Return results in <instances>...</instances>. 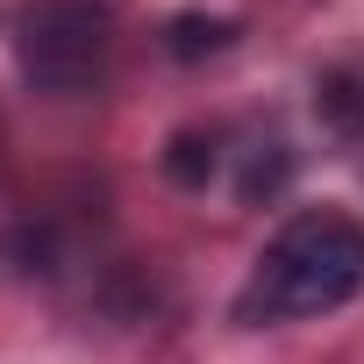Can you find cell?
<instances>
[{"mask_svg":"<svg viewBox=\"0 0 364 364\" xmlns=\"http://www.w3.org/2000/svg\"><path fill=\"white\" fill-rule=\"evenodd\" d=\"M357 293H364V222L343 208H300L250 257V272L236 286V321L243 328L321 321V314L350 307Z\"/></svg>","mask_w":364,"mask_h":364,"instance_id":"1","label":"cell"},{"mask_svg":"<svg viewBox=\"0 0 364 364\" xmlns=\"http://www.w3.org/2000/svg\"><path fill=\"white\" fill-rule=\"evenodd\" d=\"M0 36L36 93H86L114 58V8L107 0H15L0 15Z\"/></svg>","mask_w":364,"mask_h":364,"instance_id":"2","label":"cell"}]
</instances>
